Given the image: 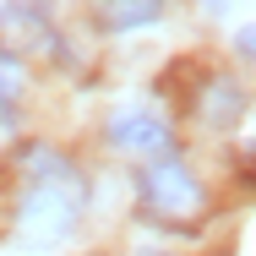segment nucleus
Masks as SVG:
<instances>
[{
	"instance_id": "obj_3",
	"label": "nucleus",
	"mask_w": 256,
	"mask_h": 256,
	"mask_svg": "<svg viewBox=\"0 0 256 256\" xmlns=\"http://www.w3.org/2000/svg\"><path fill=\"white\" fill-rule=\"evenodd\" d=\"M54 33L44 22V11H33L28 0H11L0 11V54H50Z\"/></svg>"
},
{
	"instance_id": "obj_6",
	"label": "nucleus",
	"mask_w": 256,
	"mask_h": 256,
	"mask_svg": "<svg viewBox=\"0 0 256 256\" xmlns=\"http://www.w3.org/2000/svg\"><path fill=\"white\" fill-rule=\"evenodd\" d=\"M240 104H246V93H240L234 82H224V76H218V82L202 93V114H207V126H229V120L240 114Z\"/></svg>"
},
{
	"instance_id": "obj_2",
	"label": "nucleus",
	"mask_w": 256,
	"mask_h": 256,
	"mask_svg": "<svg viewBox=\"0 0 256 256\" xmlns=\"http://www.w3.org/2000/svg\"><path fill=\"white\" fill-rule=\"evenodd\" d=\"M71 224H76L71 191H66V186H33V196L22 207V234H28L33 246H54V240L71 234Z\"/></svg>"
},
{
	"instance_id": "obj_1",
	"label": "nucleus",
	"mask_w": 256,
	"mask_h": 256,
	"mask_svg": "<svg viewBox=\"0 0 256 256\" xmlns=\"http://www.w3.org/2000/svg\"><path fill=\"white\" fill-rule=\"evenodd\" d=\"M142 202L153 212H164V218H186V212H202L207 191L186 164H153L142 174Z\"/></svg>"
},
{
	"instance_id": "obj_7",
	"label": "nucleus",
	"mask_w": 256,
	"mask_h": 256,
	"mask_svg": "<svg viewBox=\"0 0 256 256\" xmlns=\"http://www.w3.org/2000/svg\"><path fill=\"white\" fill-rule=\"evenodd\" d=\"M16 98H22V66L11 54H0V109H11Z\"/></svg>"
},
{
	"instance_id": "obj_8",
	"label": "nucleus",
	"mask_w": 256,
	"mask_h": 256,
	"mask_svg": "<svg viewBox=\"0 0 256 256\" xmlns=\"http://www.w3.org/2000/svg\"><path fill=\"white\" fill-rule=\"evenodd\" d=\"M240 54H251V60H256V22H251V28H240Z\"/></svg>"
},
{
	"instance_id": "obj_4",
	"label": "nucleus",
	"mask_w": 256,
	"mask_h": 256,
	"mask_svg": "<svg viewBox=\"0 0 256 256\" xmlns=\"http://www.w3.org/2000/svg\"><path fill=\"white\" fill-rule=\"evenodd\" d=\"M109 142H114L120 153H158V148L169 142V131H164L158 114L131 109V114H114V120H109Z\"/></svg>"
},
{
	"instance_id": "obj_5",
	"label": "nucleus",
	"mask_w": 256,
	"mask_h": 256,
	"mask_svg": "<svg viewBox=\"0 0 256 256\" xmlns=\"http://www.w3.org/2000/svg\"><path fill=\"white\" fill-rule=\"evenodd\" d=\"M164 6L169 0H104V22L109 28H148V22H158L164 16Z\"/></svg>"
}]
</instances>
